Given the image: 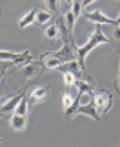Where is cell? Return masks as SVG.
I'll return each instance as SVG.
<instances>
[{"instance_id":"cell-1","label":"cell","mask_w":120,"mask_h":147,"mask_svg":"<svg viewBox=\"0 0 120 147\" xmlns=\"http://www.w3.org/2000/svg\"><path fill=\"white\" fill-rule=\"evenodd\" d=\"M102 43H110V39L104 34L102 27L97 25L95 30L91 33V36L88 37L86 43L82 46H77V57H79V63L84 67V61H86V57L91 54V51H93L97 46L102 45Z\"/></svg>"},{"instance_id":"cell-2","label":"cell","mask_w":120,"mask_h":147,"mask_svg":"<svg viewBox=\"0 0 120 147\" xmlns=\"http://www.w3.org/2000/svg\"><path fill=\"white\" fill-rule=\"evenodd\" d=\"M92 102H93V107L98 111V115L102 117L104 115H107L108 111L111 110L114 104V95L111 94L107 89H102V88H95L92 91Z\"/></svg>"},{"instance_id":"cell-3","label":"cell","mask_w":120,"mask_h":147,"mask_svg":"<svg viewBox=\"0 0 120 147\" xmlns=\"http://www.w3.org/2000/svg\"><path fill=\"white\" fill-rule=\"evenodd\" d=\"M83 16H84V20H88L93 24H97V25H102V24H111V25H119L116 20L113 18H110L108 15H105L104 12H102L101 9H95V11H91V12H83Z\"/></svg>"},{"instance_id":"cell-4","label":"cell","mask_w":120,"mask_h":147,"mask_svg":"<svg viewBox=\"0 0 120 147\" xmlns=\"http://www.w3.org/2000/svg\"><path fill=\"white\" fill-rule=\"evenodd\" d=\"M22 98H24V92H22V91H19V92H16V94L11 95V97L2 104V109H0V110H2V113L6 115V113H11V111H15Z\"/></svg>"},{"instance_id":"cell-5","label":"cell","mask_w":120,"mask_h":147,"mask_svg":"<svg viewBox=\"0 0 120 147\" xmlns=\"http://www.w3.org/2000/svg\"><path fill=\"white\" fill-rule=\"evenodd\" d=\"M42 64L45 65L46 70H59V67H61L64 63L61 59L58 58V55L55 52H48V54H43L42 55Z\"/></svg>"},{"instance_id":"cell-6","label":"cell","mask_w":120,"mask_h":147,"mask_svg":"<svg viewBox=\"0 0 120 147\" xmlns=\"http://www.w3.org/2000/svg\"><path fill=\"white\" fill-rule=\"evenodd\" d=\"M59 70H61L62 73L64 71H70L73 73L77 79H80V77L84 74V67L79 63V59H74V61H68L65 64H62L61 67H59Z\"/></svg>"},{"instance_id":"cell-7","label":"cell","mask_w":120,"mask_h":147,"mask_svg":"<svg viewBox=\"0 0 120 147\" xmlns=\"http://www.w3.org/2000/svg\"><path fill=\"white\" fill-rule=\"evenodd\" d=\"M49 88L46 85H42V86H37V88H34L30 94V100L33 104H36V102H42L45 101L48 97H49Z\"/></svg>"},{"instance_id":"cell-8","label":"cell","mask_w":120,"mask_h":147,"mask_svg":"<svg viewBox=\"0 0 120 147\" xmlns=\"http://www.w3.org/2000/svg\"><path fill=\"white\" fill-rule=\"evenodd\" d=\"M21 71L25 76V79H33V77H37V76H40L42 73H43V68H42L40 65H37V64L30 63L27 65H22Z\"/></svg>"},{"instance_id":"cell-9","label":"cell","mask_w":120,"mask_h":147,"mask_svg":"<svg viewBox=\"0 0 120 147\" xmlns=\"http://www.w3.org/2000/svg\"><path fill=\"white\" fill-rule=\"evenodd\" d=\"M11 128L13 131H24L25 128H27V116H21L18 113H13L11 116Z\"/></svg>"},{"instance_id":"cell-10","label":"cell","mask_w":120,"mask_h":147,"mask_svg":"<svg viewBox=\"0 0 120 147\" xmlns=\"http://www.w3.org/2000/svg\"><path fill=\"white\" fill-rule=\"evenodd\" d=\"M36 15H37V9H36V7L30 9L25 15H22V18L18 21V27L19 28H25V27H28V25H33L34 22H36Z\"/></svg>"},{"instance_id":"cell-11","label":"cell","mask_w":120,"mask_h":147,"mask_svg":"<svg viewBox=\"0 0 120 147\" xmlns=\"http://www.w3.org/2000/svg\"><path fill=\"white\" fill-rule=\"evenodd\" d=\"M59 27L58 24H54V25H48V27L45 28V37L48 40H56L59 37Z\"/></svg>"},{"instance_id":"cell-12","label":"cell","mask_w":120,"mask_h":147,"mask_svg":"<svg viewBox=\"0 0 120 147\" xmlns=\"http://www.w3.org/2000/svg\"><path fill=\"white\" fill-rule=\"evenodd\" d=\"M64 21H65V25H67V30L73 34L74 25H76V21H77V16H76L71 11H68V12H65V15H64Z\"/></svg>"},{"instance_id":"cell-13","label":"cell","mask_w":120,"mask_h":147,"mask_svg":"<svg viewBox=\"0 0 120 147\" xmlns=\"http://www.w3.org/2000/svg\"><path fill=\"white\" fill-rule=\"evenodd\" d=\"M50 18H52V12H49V11H39L37 15H36V22L39 25H43L48 21H50Z\"/></svg>"},{"instance_id":"cell-14","label":"cell","mask_w":120,"mask_h":147,"mask_svg":"<svg viewBox=\"0 0 120 147\" xmlns=\"http://www.w3.org/2000/svg\"><path fill=\"white\" fill-rule=\"evenodd\" d=\"M61 102H62V109L64 110H68L71 106H74V102H76V100H74V97L70 94V92H65L64 95H62V98H61Z\"/></svg>"},{"instance_id":"cell-15","label":"cell","mask_w":120,"mask_h":147,"mask_svg":"<svg viewBox=\"0 0 120 147\" xmlns=\"http://www.w3.org/2000/svg\"><path fill=\"white\" fill-rule=\"evenodd\" d=\"M62 80H64V85L67 86V88H71L73 85H76V82L79 80V79H77V77H76L73 73L64 71V73H62Z\"/></svg>"},{"instance_id":"cell-16","label":"cell","mask_w":120,"mask_h":147,"mask_svg":"<svg viewBox=\"0 0 120 147\" xmlns=\"http://www.w3.org/2000/svg\"><path fill=\"white\" fill-rule=\"evenodd\" d=\"M16 54H18V52H11V51L2 49V52H0V59H2L3 63H13Z\"/></svg>"},{"instance_id":"cell-17","label":"cell","mask_w":120,"mask_h":147,"mask_svg":"<svg viewBox=\"0 0 120 147\" xmlns=\"http://www.w3.org/2000/svg\"><path fill=\"white\" fill-rule=\"evenodd\" d=\"M15 113H18L21 116H27L28 115V102H27V98L25 97L21 100V102L18 104V107H16V110H15Z\"/></svg>"},{"instance_id":"cell-18","label":"cell","mask_w":120,"mask_h":147,"mask_svg":"<svg viewBox=\"0 0 120 147\" xmlns=\"http://www.w3.org/2000/svg\"><path fill=\"white\" fill-rule=\"evenodd\" d=\"M70 11L79 18V16L82 15V11H83V5H82V0H74L71 7H70Z\"/></svg>"},{"instance_id":"cell-19","label":"cell","mask_w":120,"mask_h":147,"mask_svg":"<svg viewBox=\"0 0 120 147\" xmlns=\"http://www.w3.org/2000/svg\"><path fill=\"white\" fill-rule=\"evenodd\" d=\"M45 5L49 12H56L58 11V0H45Z\"/></svg>"},{"instance_id":"cell-20","label":"cell","mask_w":120,"mask_h":147,"mask_svg":"<svg viewBox=\"0 0 120 147\" xmlns=\"http://www.w3.org/2000/svg\"><path fill=\"white\" fill-rule=\"evenodd\" d=\"M113 37L120 42V25H116V27H114V30H113Z\"/></svg>"},{"instance_id":"cell-21","label":"cell","mask_w":120,"mask_h":147,"mask_svg":"<svg viewBox=\"0 0 120 147\" xmlns=\"http://www.w3.org/2000/svg\"><path fill=\"white\" fill-rule=\"evenodd\" d=\"M95 0H82V5H83V7H88L89 5H92Z\"/></svg>"},{"instance_id":"cell-22","label":"cell","mask_w":120,"mask_h":147,"mask_svg":"<svg viewBox=\"0 0 120 147\" xmlns=\"http://www.w3.org/2000/svg\"><path fill=\"white\" fill-rule=\"evenodd\" d=\"M116 21H117V24L120 25V12H119V15H117V18H116Z\"/></svg>"},{"instance_id":"cell-23","label":"cell","mask_w":120,"mask_h":147,"mask_svg":"<svg viewBox=\"0 0 120 147\" xmlns=\"http://www.w3.org/2000/svg\"><path fill=\"white\" fill-rule=\"evenodd\" d=\"M64 2H65V3H68V5H73L74 0H64Z\"/></svg>"}]
</instances>
